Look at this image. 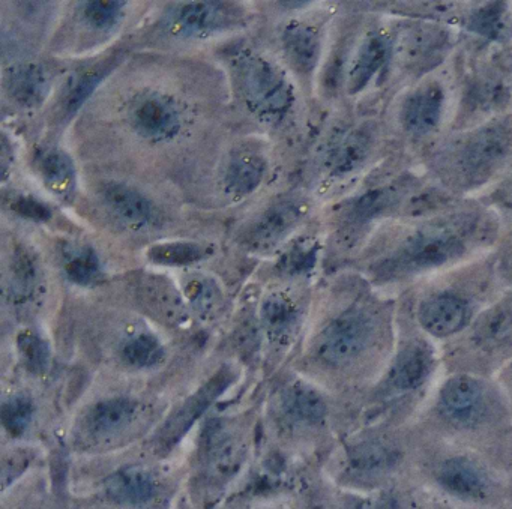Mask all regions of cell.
I'll return each instance as SVG.
<instances>
[{"label":"cell","instance_id":"1","mask_svg":"<svg viewBox=\"0 0 512 509\" xmlns=\"http://www.w3.org/2000/svg\"><path fill=\"white\" fill-rule=\"evenodd\" d=\"M425 428L455 437L496 436L512 430V413L494 377L454 370L424 400Z\"/></svg>","mask_w":512,"mask_h":509},{"label":"cell","instance_id":"2","mask_svg":"<svg viewBox=\"0 0 512 509\" xmlns=\"http://www.w3.org/2000/svg\"><path fill=\"white\" fill-rule=\"evenodd\" d=\"M316 356L332 370L359 368L374 383L385 370L392 353L380 343L379 320L367 308L353 307L335 317L317 338Z\"/></svg>","mask_w":512,"mask_h":509},{"label":"cell","instance_id":"3","mask_svg":"<svg viewBox=\"0 0 512 509\" xmlns=\"http://www.w3.org/2000/svg\"><path fill=\"white\" fill-rule=\"evenodd\" d=\"M439 353L424 338L401 344L373 385L374 403L392 404L430 394L440 379Z\"/></svg>","mask_w":512,"mask_h":509},{"label":"cell","instance_id":"4","mask_svg":"<svg viewBox=\"0 0 512 509\" xmlns=\"http://www.w3.org/2000/svg\"><path fill=\"white\" fill-rule=\"evenodd\" d=\"M466 242L451 230H430L407 239L374 266L379 281H395L424 274L455 262L466 253Z\"/></svg>","mask_w":512,"mask_h":509},{"label":"cell","instance_id":"5","mask_svg":"<svg viewBox=\"0 0 512 509\" xmlns=\"http://www.w3.org/2000/svg\"><path fill=\"white\" fill-rule=\"evenodd\" d=\"M239 82L245 103L263 121L278 122L289 113L293 103L292 86L274 65L260 58H250L241 65Z\"/></svg>","mask_w":512,"mask_h":509},{"label":"cell","instance_id":"6","mask_svg":"<svg viewBox=\"0 0 512 509\" xmlns=\"http://www.w3.org/2000/svg\"><path fill=\"white\" fill-rule=\"evenodd\" d=\"M434 484L452 499L464 503H487L496 493V481L479 458L466 452H451L433 464Z\"/></svg>","mask_w":512,"mask_h":509},{"label":"cell","instance_id":"7","mask_svg":"<svg viewBox=\"0 0 512 509\" xmlns=\"http://www.w3.org/2000/svg\"><path fill=\"white\" fill-rule=\"evenodd\" d=\"M472 322V308L460 293L439 292L427 296L418 307V323L434 340H448Z\"/></svg>","mask_w":512,"mask_h":509},{"label":"cell","instance_id":"8","mask_svg":"<svg viewBox=\"0 0 512 509\" xmlns=\"http://www.w3.org/2000/svg\"><path fill=\"white\" fill-rule=\"evenodd\" d=\"M349 469L362 479H379L394 472L404 451L392 436L373 431L371 436L359 440L349 449Z\"/></svg>","mask_w":512,"mask_h":509},{"label":"cell","instance_id":"9","mask_svg":"<svg viewBox=\"0 0 512 509\" xmlns=\"http://www.w3.org/2000/svg\"><path fill=\"white\" fill-rule=\"evenodd\" d=\"M131 122L137 133L155 142L172 139L181 128L178 110L161 95H145L134 103Z\"/></svg>","mask_w":512,"mask_h":509},{"label":"cell","instance_id":"10","mask_svg":"<svg viewBox=\"0 0 512 509\" xmlns=\"http://www.w3.org/2000/svg\"><path fill=\"white\" fill-rule=\"evenodd\" d=\"M235 17L232 10L221 2H193L182 5L173 13L170 26L181 37H206L229 28Z\"/></svg>","mask_w":512,"mask_h":509},{"label":"cell","instance_id":"11","mask_svg":"<svg viewBox=\"0 0 512 509\" xmlns=\"http://www.w3.org/2000/svg\"><path fill=\"white\" fill-rule=\"evenodd\" d=\"M229 383V374L220 373L214 379L209 380L193 397H190V400L185 401L184 406L167 421L163 431H161L163 433L161 434V440H163L164 445L170 446L179 437L184 436L185 431H188V428L196 422V419L202 416V413L208 409L209 404L224 391Z\"/></svg>","mask_w":512,"mask_h":509},{"label":"cell","instance_id":"12","mask_svg":"<svg viewBox=\"0 0 512 509\" xmlns=\"http://www.w3.org/2000/svg\"><path fill=\"white\" fill-rule=\"evenodd\" d=\"M473 341L484 353L512 349V304L494 305L476 319Z\"/></svg>","mask_w":512,"mask_h":509},{"label":"cell","instance_id":"13","mask_svg":"<svg viewBox=\"0 0 512 509\" xmlns=\"http://www.w3.org/2000/svg\"><path fill=\"white\" fill-rule=\"evenodd\" d=\"M52 77L40 64H23L13 68L7 77V91L17 104L38 107L49 97Z\"/></svg>","mask_w":512,"mask_h":509},{"label":"cell","instance_id":"14","mask_svg":"<svg viewBox=\"0 0 512 509\" xmlns=\"http://www.w3.org/2000/svg\"><path fill=\"white\" fill-rule=\"evenodd\" d=\"M301 217L298 206L278 203L263 212L247 232V241L254 248H268L278 244Z\"/></svg>","mask_w":512,"mask_h":509},{"label":"cell","instance_id":"15","mask_svg":"<svg viewBox=\"0 0 512 509\" xmlns=\"http://www.w3.org/2000/svg\"><path fill=\"white\" fill-rule=\"evenodd\" d=\"M443 109V92L440 86L428 85L419 89L403 107V125L416 136H424L439 124Z\"/></svg>","mask_w":512,"mask_h":509},{"label":"cell","instance_id":"16","mask_svg":"<svg viewBox=\"0 0 512 509\" xmlns=\"http://www.w3.org/2000/svg\"><path fill=\"white\" fill-rule=\"evenodd\" d=\"M107 208L130 226H143L152 220L154 208L143 194L119 182H109L101 191Z\"/></svg>","mask_w":512,"mask_h":509},{"label":"cell","instance_id":"17","mask_svg":"<svg viewBox=\"0 0 512 509\" xmlns=\"http://www.w3.org/2000/svg\"><path fill=\"white\" fill-rule=\"evenodd\" d=\"M389 52H391V46L388 38L383 35H371L364 41L350 70L349 82H347L350 94H358L373 80L380 68L388 61Z\"/></svg>","mask_w":512,"mask_h":509},{"label":"cell","instance_id":"18","mask_svg":"<svg viewBox=\"0 0 512 509\" xmlns=\"http://www.w3.org/2000/svg\"><path fill=\"white\" fill-rule=\"evenodd\" d=\"M283 46L290 64L302 74L316 68L320 56V38L316 29L302 23H292L284 29Z\"/></svg>","mask_w":512,"mask_h":509},{"label":"cell","instance_id":"19","mask_svg":"<svg viewBox=\"0 0 512 509\" xmlns=\"http://www.w3.org/2000/svg\"><path fill=\"white\" fill-rule=\"evenodd\" d=\"M37 170L44 185L59 197H67L76 187V167L67 152L47 149L37 158Z\"/></svg>","mask_w":512,"mask_h":509},{"label":"cell","instance_id":"20","mask_svg":"<svg viewBox=\"0 0 512 509\" xmlns=\"http://www.w3.org/2000/svg\"><path fill=\"white\" fill-rule=\"evenodd\" d=\"M265 172V160L259 155H236L227 166L226 176H224L227 190L236 197L248 196L262 184Z\"/></svg>","mask_w":512,"mask_h":509},{"label":"cell","instance_id":"21","mask_svg":"<svg viewBox=\"0 0 512 509\" xmlns=\"http://www.w3.org/2000/svg\"><path fill=\"white\" fill-rule=\"evenodd\" d=\"M506 151H508V139L502 131H484L467 146L463 163L470 172L488 170L505 157Z\"/></svg>","mask_w":512,"mask_h":509},{"label":"cell","instance_id":"22","mask_svg":"<svg viewBox=\"0 0 512 509\" xmlns=\"http://www.w3.org/2000/svg\"><path fill=\"white\" fill-rule=\"evenodd\" d=\"M107 493L116 502L139 505L151 499L154 482L145 470L125 469L107 481Z\"/></svg>","mask_w":512,"mask_h":509},{"label":"cell","instance_id":"23","mask_svg":"<svg viewBox=\"0 0 512 509\" xmlns=\"http://www.w3.org/2000/svg\"><path fill=\"white\" fill-rule=\"evenodd\" d=\"M284 409L290 418L307 425L322 424L328 415L322 395L302 383L292 386L284 395Z\"/></svg>","mask_w":512,"mask_h":509},{"label":"cell","instance_id":"24","mask_svg":"<svg viewBox=\"0 0 512 509\" xmlns=\"http://www.w3.org/2000/svg\"><path fill=\"white\" fill-rule=\"evenodd\" d=\"M136 412V404L128 398H112L92 409L89 424L97 433H113L130 424Z\"/></svg>","mask_w":512,"mask_h":509},{"label":"cell","instance_id":"25","mask_svg":"<svg viewBox=\"0 0 512 509\" xmlns=\"http://www.w3.org/2000/svg\"><path fill=\"white\" fill-rule=\"evenodd\" d=\"M298 320L295 305L281 295L269 296L262 305V322L271 337H286Z\"/></svg>","mask_w":512,"mask_h":509},{"label":"cell","instance_id":"26","mask_svg":"<svg viewBox=\"0 0 512 509\" xmlns=\"http://www.w3.org/2000/svg\"><path fill=\"white\" fill-rule=\"evenodd\" d=\"M371 136L367 131H356L346 137L332 157V172L343 176L358 169L370 151Z\"/></svg>","mask_w":512,"mask_h":509},{"label":"cell","instance_id":"27","mask_svg":"<svg viewBox=\"0 0 512 509\" xmlns=\"http://www.w3.org/2000/svg\"><path fill=\"white\" fill-rule=\"evenodd\" d=\"M205 248L193 242L158 244L149 250V259L158 265L184 266L199 262L205 257Z\"/></svg>","mask_w":512,"mask_h":509},{"label":"cell","instance_id":"28","mask_svg":"<svg viewBox=\"0 0 512 509\" xmlns=\"http://www.w3.org/2000/svg\"><path fill=\"white\" fill-rule=\"evenodd\" d=\"M38 284V266L28 251H19L11 266V293L14 298L26 301L34 295Z\"/></svg>","mask_w":512,"mask_h":509},{"label":"cell","instance_id":"29","mask_svg":"<svg viewBox=\"0 0 512 509\" xmlns=\"http://www.w3.org/2000/svg\"><path fill=\"white\" fill-rule=\"evenodd\" d=\"M112 67H115V65H100V67L92 68L76 80V83L68 91L67 98H65V112L68 115H74L86 103V100L94 94L95 89L106 79Z\"/></svg>","mask_w":512,"mask_h":509},{"label":"cell","instance_id":"30","mask_svg":"<svg viewBox=\"0 0 512 509\" xmlns=\"http://www.w3.org/2000/svg\"><path fill=\"white\" fill-rule=\"evenodd\" d=\"M164 349L160 341L151 334H140L128 341L124 347V358L134 367H152L163 359Z\"/></svg>","mask_w":512,"mask_h":509},{"label":"cell","instance_id":"31","mask_svg":"<svg viewBox=\"0 0 512 509\" xmlns=\"http://www.w3.org/2000/svg\"><path fill=\"white\" fill-rule=\"evenodd\" d=\"M65 271L74 283L88 286L100 277V260L91 248H79V250H73V253L67 257Z\"/></svg>","mask_w":512,"mask_h":509},{"label":"cell","instance_id":"32","mask_svg":"<svg viewBox=\"0 0 512 509\" xmlns=\"http://www.w3.org/2000/svg\"><path fill=\"white\" fill-rule=\"evenodd\" d=\"M20 356L23 364L32 373H43L49 365L50 350L46 341L34 332L26 331L19 335Z\"/></svg>","mask_w":512,"mask_h":509},{"label":"cell","instance_id":"33","mask_svg":"<svg viewBox=\"0 0 512 509\" xmlns=\"http://www.w3.org/2000/svg\"><path fill=\"white\" fill-rule=\"evenodd\" d=\"M124 8V2H118V0L86 2L85 7H83V17L92 28L106 31V29L113 28L121 20Z\"/></svg>","mask_w":512,"mask_h":509},{"label":"cell","instance_id":"34","mask_svg":"<svg viewBox=\"0 0 512 509\" xmlns=\"http://www.w3.org/2000/svg\"><path fill=\"white\" fill-rule=\"evenodd\" d=\"M34 416V406L28 397H14L2 407L4 427L14 436L25 433Z\"/></svg>","mask_w":512,"mask_h":509},{"label":"cell","instance_id":"35","mask_svg":"<svg viewBox=\"0 0 512 509\" xmlns=\"http://www.w3.org/2000/svg\"><path fill=\"white\" fill-rule=\"evenodd\" d=\"M185 295L194 310L199 313H209L217 305L220 292L217 284L209 278H193L185 286Z\"/></svg>","mask_w":512,"mask_h":509},{"label":"cell","instance_id":"36","mask_svg":"<svg viewBox=\"0 0 512 509\" xmlns=\"http://www.w3.org/2000/svg\"><path fill=\"white\" fill-rule=\"evenodd\" d=\"M391 202L392 196L388 191H371V193L365 194V196L358 200L355 208H353V214H355V217L361 218V220H368V218L374 217V215L382 212L383 209L388 208Z\"/></svg>","mask_w":512,"mask_h":509},{"label":"cell","instance_id":"37","mask_svg":"<svg viewBox=\"0 0 512 509\" xmlns=\"http://www.w3.org/2000/svg\"><path fill=\"white\" fill-rule=\"evenodd\" d=\"M11 209L20 217L32 221H49L52 211L43 202L31 196H16L11 199Z\"/></svg>","mask_w":512,"mask_h":509},{"label":"cell","instance_id":"38","mask_svg":"<svg viewBox=\"0 0 512 509\" xmlns=\"http://www.w3.org/2000/svg\"><path fill=\"white\" fill-rule=\"evenodd\" d=\"M494 379H496V382L499 383L500 388H502L512 413V355L511 358L500 367Z\"/></svg>","mask_w":512,"mask_h":509}]
</instances>
